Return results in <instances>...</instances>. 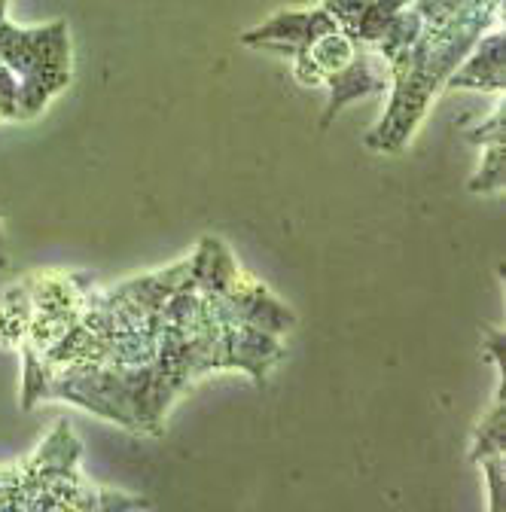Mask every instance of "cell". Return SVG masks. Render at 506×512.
Listing matches in <instances>:
<instances>
[{"mask_svg":"<svg viewBox=\"0 0 506 512\" xmlns=\"http://www.w3.org/2000/svg\"><path fill=\"white\" fill-rule=\"evenodd\" d=\"M458 71L446 80L449 89H479L500 95L503 92V34L491 31L488 37H479V43L470 49Z\"/></svg>","mask_w":506,"mask_h":512,"instance_id":"cell-2","label":"cell"},{"mask_svg":"<svg viewBox=\"0 0 506 512\" xmlns=\"http://www.w3.org/2000/svg\"><path fill=\"white\" fill-rule=\"evenodd\" d=\"M497 455H503V394H497L491 412L479 421L470 458L485 461V458H497Z\"/></svg>","mask_w":506,"mask_h":512,"instance_id":"cell-3","label":"cell"},{"mask_svg":"<svg viewBox=\"0 0 506 512\" xmlns=\"http://www.w3.org/2000/svg\"><path fill=\"white\" fill-rule=\"evenodd\" d=\"M467 138L476 141V144H485V147L503 144V104H497L494 116H491L488 122H482V125L476 128V132H470Z\"/></svg>","mask_w":506,"mask_h":512,"instance_id":"cell-6","label":"cell"},{"mask_svg":"<svg viewBox=\"0 0 506 512\" xmlns=\"http://www.w3.org/2000/svg\"><path fill=\"white\" fill-rule=\"evenodd\" d=\"M0 61L16 74L22 95V122L34 119L46 101L71 83L68 22L43 28H19L0 22Z\"/></svg>","mask_w":506,"mask_h":512,"instance_id":"cell-1","label":"cell"},{"mask_svg":"<svg viewBox=\"0 0 506 512\" xmlns=\"http://www.w3.org/2000/svg\"><path fill=\"white\" fill-rule=\"evenodd\" d=\"M485 354H491V360L500 366L503 363V333L500 330H491L488 342H485Z\"/></svg>","mask_w":506,"mask_h":512,"instance_id":"cell-7","label":"cell"},{"mask_svg":"<svg viewBox=\"0 0 506 512\" xmlns=\"http://www.w3.org/2000/svg\"><path fill=\"white\" fill-rule=\"evenodd\" d=\"M0 119H4V122H22L19 80L4 61H0Z\"/></svg>","mask_w":506,"mask_h":512,"instance_id":"cell-5","label":"cell"},{"mask_svg":"<svg viewBox=\"0 0 506 512\" xmlns=\"http://www.w3.org/2000/svg\"><path fill=\"white\" fill-rule=\"evenodd\" d=\"M485 162L479 168V174L470 180V192H500L503 186V144L497 147H485Z\"/></svg>","mask_w":506,"mask_h":512,"instance_id":"cell-4","label":"cell"}]
</instances>
